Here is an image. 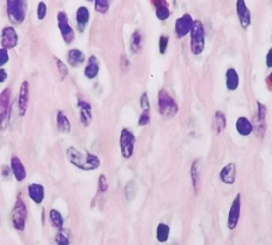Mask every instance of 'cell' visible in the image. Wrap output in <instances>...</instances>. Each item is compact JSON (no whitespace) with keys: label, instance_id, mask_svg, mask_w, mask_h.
<instances>
[{"label":"cell","instance_id":"6da1fadb","mask_svg":"<svg viewBox=\"0 0 272 245\" xmlns=\"http://www.w3.org/2000/svg\"><path fill=\"white\" fill-rule=\"evenodd\" d=\"M66 156L71 164L83 171H94L101 166V159L94 153L78 150L76 147H68Z\"/></svg>","mask_w":272,"mask_h":245},{"label":"cell","instance_id":"7a4b0ae2","mask_svg":"<svg viewBox=\"0 0 272 245\" xmlns=\"http://www.w3.org/2000/svg\"><path fill=\"white\" fill-rule=\"evenodd\" d=\"M28 2L27 0H6L7 17L13 24H21L26 21Z\"/></svg>","mask_w":272,"mask_h":245},{"label":"cell","instance_id":"3957f363","mask_svg":"<svg viewBox=\"0 0 272 245\" xmlns=\"http://www.w3.org/2000/svg\"><path fill=\"white\" fill-rule=\"evenodd\" d=\"M158 111L161 116L166 118H172L178 114L179 106L174 98L170 96L167 90L161 89L158 92Z\"/></svg>","mask_w":272,"mask_h":245},{"label":"cell","instance_id":"277c9868","mask_svg":"<svg viewBox=\"0 0 272 245\" xmlns=\"http://www.w3.org/2000/svg\"><path fill=\"white\" fill-rule=\"evenodd\" d=\"M205 48V29L202 21L196 19L191 30V52L192 54L200 55Z\"/></svg>","mask_w":272,"mask_h":245},{"label":"cell","instance_id":"5b68a950","mask_svg":"<svg viewBox=\"0 0 272 245\" xmlns=\"http://www.w3.org/2000/svg\"><path fill=\"white\" fill-rule=\"evenodd\" d=\"M27 219H28V207H27L26 202L21 197H18L13 205L12 213H11V221H12L13 227L17 231H24Z\"/></svg>","mask_w":272,"mask_h":245},{"label":"cell","instance_id":"8992f818","mask_svg":"<svg viewBox=\"0 0 272 245\" xmlns=\"http://www.w3.org/2000/svg\"><path fill=\"white\" fill-rule=\"evenodd\" d=\"M120 151L125 159H130L133 156L134 145H136V136L128 128H122L119 139Z\"/></svg>","mask_w":272,"mask_h":245},{"label":"cell","instance_id":"52a82bcc","mask_svg":"<svg viewBox=\"0 0 272 245\" xmlns=\"http://www.w3.org/2000/svg\"><path fill=\"white\" fill-rule=\"evenodd\" d=\"M58 27L61 34L62 40L65 41L66 45H71L75 41V30L71 27L70 22H68V16L65 11H59L57 15Z\"/></svg>","mask_w":272,"mask_h":245},{"label":"cell","instance_id":"ba28073f","mask_svg":"<svg viewBox=\"0 0 272 245\" xmlns=\"http://www.w3.org/2000/svg\"><path fill=\"white\" fill-rule=\"evenodd\" d=\"M194 24V19L192 18V16L189 13H185L181 17H179L175 21L174 26V32L177 35L178 38H183L186 35L191 34L192 27Z\"/></svg>","mask_w":272,"mask_h":245},{"label":"cell","instance_id":"9c48e42d","mask_svg":"<svg viewBox=\"0 0 272 245\" xmlns=\"http://www.w3.org/2000/svg\"><path fill=\"white\" fill-rule=\"evenodd\" d=\"M11 109V90H2L0 93V128H2L10 116Z\"/></svg>","mask_w":272,"mask_h":245},{"label":"cell","instance_id":"30bf717a","mask_svg":"<svg viewBox=\"0 0 272 245\" xmlns=\"http://www.w3.org/2000/svg\"><path fill=\"white\" fill-rule=\"evenodd\" d=\"M241 216V195L236 194V196L233 200L230 205L229 213H228V228L229 230H235L239 224Z\"/></svg>","mask_w":272,"mask_h":245},{"label":"cell","instance_id":"8fae6325","mask_svg":"<svg viewBox=\"0 0 272 245\" xmlns=\"http://www.w3.org/2000/svg\"><path fill=\"white\" fill-rule=\"evenodd\" d=\"M18 45V34L13 27H5L1 31V47L5 49H13Z\"/></svg>","mask_w":272,"mask_h":245},{"label":"cell","instance_id":"7c38bea8","mask_svg":"<svg viewBox=\"0 0 272 245\" xmlns=\"http://www.w3.org/2000/svg\"><path fill=\"white\" fill-rule=\"evenodd\" d=\"M236 13H238L240 26L242 29H247L252 23L251 11L247 7L246 0H236Z\"/></svg>","mask_w":272,"mask_h":245},{"label":"cell","instance_id":"4fadbf2b","mask_svg":"<svg viewBox=\"0 0 272 245\" xmlns=\"http://www.w3.org/2000/svg\"><path fill=\"white\" fill-rule=\"evenodd\" d=\"M29 82L24 81L21 84L18 93V111L19 116H24L28 110V103H29Z\"/></svg>","mask_w":272,"mask_h":245},{"label":"cell","instance_id":"5bb4252c","mask_svg":"<svg viewBox=\"0 0 272 245\" xmlns=\"http://www.w3.org/2000/svg\"><path fill=\"white\" fill-rule=\"evenodd\" d=\"M10 169L13 177L17 182H23L27 178V170L21 159L17 156H12L10 159Z\"/></svg>","mask_w":272,"mask_h":245},{"label":"cell","instance_id":"9a60e30c","mask_svg":"<svg viewBox=\"0 0 272 245\" xmlns=\"http://www.w3.org/2000/svg\"><path fill=\"white\" fill-rule=\"evenodd\" d=\"M45 187L40 183H30L28 186L29 199L36 205H41L45 200Z\"/></svg>","mask_w":272,"mask_h":245},{"label":"cell","instance_id":"2e32d148","mask_svg":"<svg viewBox=\"0 0 272 245\" xmlns=\"http://www.w3.org/2000/svg\"><path fill=\"white\" fill-rule=\"evenodd\" d=\"M78 109H79V118L83 126H89L92 121V108L91 104L87 101H79L78 102Z\"/></svg>","mask_w":272,"mask_h":245},{"label":"cell","instance_id":"e0dca14e","mask_svg":"<svg viewBox=\"0 0 272 245\" xmlns=\"http://www.w3.org/2000/svg\"><path fill=\"white\" fill-rule=\"evenodd\" d=\"M235 128H236V132H238L241 136H251L254 131V126L253 123H252V121L244 116H240L238 120H236Z\"/></svg>","mask_w":272,"mask_h":245},{"label":"cell","instance_id":"ac0fdd59","mask_svg":"<svg viewBox=\"0 0 272 245\" xmlns=\"http://www.w3.org/2000/svg\"><path fill=\"white\" fill-rule=\"evenodd\" d=\"M98 73H100V61L95 55H91L87 61V66L84 68V76L85 78L91 81V79H95L98 76Z\"/></svg>","mask_w":272,"mask_h":245},{"label":"cell","instance_id":"d6986e66","mask_svg":"<svg viewBox=\"0 0 272 245\" xmlns=\"http://www.w3.org/2000/svg\"><path fill=\"white\" fill-rule=\"evenodd\" d=\"M258 111L257 116H255V121L253 123L254 128H257L258 133L260 136H264V132H265L266 127V107L263 103L258 102Z\"/></svg>","mask_w":272,"mask_h":245},{"label":"cell","instance_id":"ffe728a7","mask_svg":"<svg viewBox=\"0 0 272 245\" xmlns=\"http://www.w3.org/2000/svg\"><path fill=\"white\" fill-rule=\"evenodd\" d=\"M219 178H221V181L224 184H228V186L234 184L236 180V164L229 163L225 165L223 169L221 170V172H219Z\"/></svg>","mask_w":272,"mask_h":245},{"label":"cell","instance_id":"44dd1931","mask_svg":"<svg viewBox=\"0 0 272 245\" xmlns=\"http://www.w3.org/2000/svg\"><path fill=\"white\" fill-rule=\"evenodd\" d=\"M239 84H240V77H239L238 71L235 68H228L225 72V86L229 91L238 90Z\"/></svg>","mask_w":272,"mask_h":245},{"label":"cell","instance_id":"7402d4cb","mask_svg":"<svg viewBox=\"0 0 272 245\" xmlns=\"http://www.w3.org/2000/svg\"><path fill=\"white\" fill-rule=\"evenodd\" d=\"M90 19V12L88 10V7L85 6H81L77 9L76 12V22H77V27H78L79 32H83L87 27L88 23H89Z\"/></svg>","mask_w":272,"mask_h":245},{"label":"cell","instance_id":"603a6c76","mask_svg":"<svg viewBox=\"0 0 272 245\" xmlns=\"http://www.w3.org/2000/svg\"><path fill=\"white\" fill-rule=\"evenodd\" d=\"M156 9V17L160 21H166L169 18L170 10L167 0H151Z\"/></svg>","mask_w":272,"mask_h":245},{"label":"cell","instance_id":"cb8c5ba5","mask_svg":"<svg viewBox=\"0 0 272 245\" xmlns=\"http://www.w3.org/2000/svg\"><path fill=\"white\" fill-rule=\"evenodd\" d=\"M85 61V55L81 49L72 48L67 53V64L71 67H78Z\"/></svg>","mask_w":272,"mask_h":245},{"label":"cell","instance_id":"d4e9b609","mask_svg":"<svg viewBox=\"0 0 272 245\" xmlns=\"http://www.w3.org/2000/svg\"><path fill=\"white\" fill-rule=\"evenodd\" d=\"M225 128H227V116L224 112L216 111L212 118V131L217 136H219L222 132L225 131Z\"/></svg>","mask_w":272,"mask_h":245},{"label":"cell","instance_id":"484cf974","mask_svg":"<svg viewBox=\"0 0 272 245\" xmlns=\"http://www.w3.org/2000/svg\"><path fill=\"white\" fill-rule=\"evenodd\" d=\"M49 221H51V225L54 228H57L58 231L62 230L64 228V224H65V220L64 217H62V214L60 213L59 211L56 208H52L51 211H49Z\"/></svg>","mask_w":272,"mask_h":245},{"label":"cell","instance_id":"4316f807","mask_svg":"<svg viewBox=\"0 0 272 245\" xmlns=\"http://www.w3.org/2000/svg\"><path fill=\"white\" fill-rule=\"evenodd\" d=\"M57 126L59 132L61 133L67 134L71 132V122L68 120V117L66 116V114L64 111H58L57 112Z\"/></svg>","mask_w":272,"mask_h":245},{"label":"cell","instance_id":"83f0119b","mask_svg":"<svg viewBox=\"0 0 272 245\" xmlns=\"http://www.w3.org/2000/svg\"><path fill=\"white\" fill-rule=\"evenodd\" d=\"M200 175H202V171H200V161L197 159V161L193 162L191 166V178H192V184H193L194 191H199L200 187Z\"/></svg>","mask_w":272,"mask_h":245},{"label":"cell","instance_id":"f1b7e54d","mask_svg":"<svg viewBox=\"0 0 272 245\" xmlns=\"http://www.w3.org/2000/svg\"><path fill=\"white\" fill-rule=\"evenodd\" d=\"M143 47V36L142 32L139 30H136V31L132 34L131 40H130V49L131 53L133 54H138L139 52L142 51Z\"/></svg>","mask_w":272,"mask_h":245},{"label":"cell","instance_id":"f546056e","mask_svg":"<svg viewBox=\"0 0 272 245\" xmlns=\"http://www.w3.org/2000/svg\"><path fill=\"white\" fill-rule=\"evenodd\" d=\"M169 235H170V227L167 224H158L157 228H156V238L160 243H166L167 241L169 239Z\"/></svg>","mask_w":272,"mask_h":245},{"label":"cell","instance_id":"4dcf8cb0","mask_svg":"<svg viewBox=\"0 0 272 245\" xmlns=\"http://www.w3.org/2000/svg\"><path fill=\"white\" fill-rule=\"evenodd\" d=\"M54 241H56V245H71L70 233H68V231L62 228V230L58 231Z\"/></svg>","mask_w":272,"mask_h":245},{"label":"cell","instance_id":"1f68e13d","mask_svg":"<svg viewBox=\"0 0 272 245\" xmlns=\"http://www.w3.org/2000/svg\"><path fill=\"white\" fill-rule=\"evenodd\" d=\"M95 2V10L98 13H107L109 10V2L111 0H94Z\"/></svg>","mask_w":272,"mask_h":245},{"label":"cell","instance_id":"d6a6232c","mask_svg":"<svg viewBox=\"0 0 272 245\" xmlns=\"http://www.w3.org/2000/svg\"><path fill=\"white\" fill-rule=\"evenodd\" d=\"M56 64H57L58 72H59L60 77H61V79H65L66 77H67V74H68V67L66 66L65 62L61 61L60 59H56Z\"/></svg>","mask_w":272,"mask_h":245},{"label":"cell","instance_id":"836d02e7","mask_svg":"<svg viewBox=\"0 0 272 245\" xmlns=\"http://www.w3.org/2000/svg\"><path fill=\"white\" fill-rule=\"evenodd\" d=\"M108 188H109V183H108V180H107L106 175H100V177H98V191L104 194V192H107V191H108Z\"/></svg>","mask_w":272,"mask_h":245},{"label":"cell","instance_id":"e575fe53","mask_svg":"<svg viewBox=\"0 0 272 245\" xmlns=\"http://www.w3.org/2000/svg\"><path fill=\"white\" fill-rule=\"evenodd\" d=\"M136 184H134V182H128L127 184H126L125 187V191H126V197H127V200H132L134 197V195H136Z\"/></svg>","mask_w":272,"mask_h":245},{"label":"cell","instance_id":"d590c367","mask_svg":"<svg viewBox=\"0 0 272 245\" xmlns=\"http://www.w3.org/2000/svg\"><path fill=\"white\" fill-rule=\"evenodd\" d=\"M10 60V54L9 51L5 48H0V68H4V66L9 62Z\"/></svg>","mask_w":272,"mask_h":245},{"label":"cell","instance_id":"8d00e7d4","mask_svg":"<svg viewBox=\"0 0 272 245\" xmlns=\"http://www.w3.org/2000/svg\"><path fill=\"white\" fill-rule=\"evenodd\" d=\"M169 45V37L166 36V35H162L160 37V42H158V46H160V53L164 55L167 53V48H168Z\"/></svg>","mask_w":272,"mask_h":245},{"label":"cell","instance_id":"74e56055","mask_svg":"<svg viewBox=\"0 0 272 245\" xmlns=\"http://www.w3.org/2000/svg\"><path fill=\"white\" fill-rule=\"evenodd\" d=\"M46 16H47V5H46L43 1L38 2L37 18L40 19V21H43V19L46 18Z\"/></svg>","mask_w":272,"mask_h":245},{"label":"cell","instance_id":"f35d334b","mask_svg":"<svg viewBox=\"0 0 272 245\" xmlns=\"http://www.w3.org/2000/svg\"><path fill=\"white\" fill-rule=\"evenodd\" d=\"M149 122H150V110H145V111L142 112L141 116H139L138 126L144 127V126L149 125Z\"/></svg>","mask_w":272,"mask_h":245},{"label":"cell","instance_id":"ab89813d","mask_svg":"<svg viewBox=\"0 0 272 245\" xmlns=\"http://www.w3.org/2000/svg\"><path fill=\"white\" fill-rule=\"evenodd\" d=\"M139 102H141V107H142L143 111H145V110H150V102H149V97H148L147 92L142 93Z\"/></svg>","mask_w":272,"mask_h":245},{"label":"cell","instance_id":"60d3db41","mask_svg":"<svg viewBox=\"0 0 272 245\" xmlns=\"http://www.w3.org/2000/svg\"><path fill=\"white\" fill-rule=\"evenodd\" d=\"M120 65H121L122 71H127L128 68H130V60H128L125 55H122L121 60H120Z\"/></svg>","mask_w":272,"mask_h":245},{"label":"cell","instance_id":"b9f144b4","mask_svg":"<svg viewBox=\"0 0 272 245\" xmlns=\"http://www.w3.org/2000/svg\"><path fill=\"white\" fill-rule=\"evenodd\" d=\"M266 66L269 68H272V47L268 51V54H266Z\"/></svg>","mask_w":272,"mask_h":245},{"label":"cell","instance_id":"7bdbcfd3","mask_svg":"<svg viewBox=\"0 0 272 245\" xmlns=\"http://www.w3.org/2000/svg\"><path fill=\"white\" fill-rule=\"evenodd\" d=\"M6 79H7L6 70H5V68H0V84L6 82Z\"/></svg>","mask_w":272,"mask_h":245},{"label":"cell","instance_id":"ee69618b","mask_svg":"<svg viewBox=\"0 0 272 245\" xmlns=\"http://www.w3.org/2000/svg\"><path fill=\"white\" fill-rule=\"evenodd\" d=\"M266 84H268L270 87H272V72L269 73L268 78H266Z\"/></svg>","mask_w":272,"mask_h":245},{"label":"cell","instance_id":"f6af8a7d","mask_svg":"<svg viewBox=\"0 0 272 245\" xmlns=\"http://www.w3.org/2000/svg\"><path fill=\"white\" fill-rule=\"evenodd\" d=\"M89 1H94V0H89Z\"/></svg>","mask_w":272,"mask_h":245},{"label":"cell","instance_id":"bcb514c9","mask_svg":"<svg viewBox=\"0 0 272 245\" xmlns=\"http://www.w3.org/2000/svg\"><path fill=\"white\" fill-rule=\"evenodd\" d=\"M173 245H177V244H173Z\"/></svg>","mask_w":272,"mask_h":245}]
</instances>
